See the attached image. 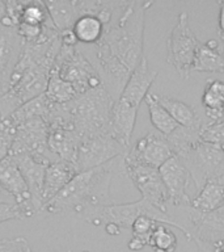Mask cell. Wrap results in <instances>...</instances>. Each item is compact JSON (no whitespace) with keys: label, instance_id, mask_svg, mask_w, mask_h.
I'll list each match as a JSON object with an SVG mask.
<instances>
[{"label":"cell","instance_id":"1","mask_svg":"<svg viewBox=\"0 0 224 252\" xmlns=\"http://www.w3.org/2000/svg\"><path fill=\"white\" fill-rule=\"evenodd\" d=\"M123 157L115 158L96 168L78 172L56 196L43 205L42 210L51 214L76 213L80 216L86 209L110 205L112 179L114 175H126Z\"/></svg>","mask_w":224,"mask_h":252},{"label":"cell","instance_id":"2","mask_svg":"<svg viewBox=\"0 0 224 252\" xmlns=\"http://www.w3.org/2000/svg\"><path fill=\"white\" fill-rule=\"evenodd\" d=\"M153 1L129 0L110 25L105 28L101 43L131 72L143 59L145 12Z\"/></svg>","mask_w":224,"mask_h":252},{"label":"cell","instance_id":"3","mask_svg":"<svg viewBox=\"0 0 224 252\" xmlns=\"http://www.w3.org/2000/svg\"><path fill=\"white\" fill-rule=\"evenodd\" d=\"M114 101L104 87H98L67 102L75 131L84 138L110 134V112Z\"/></svg>","mask_w":224,"mask_h":252},{"label":"cell","instance_id":"4","mask_svg":"<svg viewBox=\"0 0 224 252\" xmlns=\"http://www.w3.org/2000/svg\"><path fill=\"white\" fill-rule=\"evenodd\" d=\"M141 216L149 217L151 220H156L157 223L168 224V226L178 228L189 240H192L188 228L185 227L180 220L170 217L168 213L161 212L141 198L137 202H130V204H110L86 209L85 212H83L79 217L96 226L114 223L122 230V228H131L137 218Z\"/></svg>","mask_w":224,"mask_h":252},{"label":"cell","instance_id":"5","mask_svg":"<svg viewBox=\"0 0 224 252\" xmlns=\"http://www.w3.org/2000/svg\"><path fill=\"white\" fill-rule=\"evenodd\" d=\"M53 67L58 71L63 80L74 87L78 96L102 86L101 78L93 63L78 46L62 45Z\"/></svg>","mask_w":224,"mask_h":252},{"label":"cell","instance_id":"6","mask_svg":"<svg viewBox=\"0 0 224 252\" xmlns=\"http://www.w3.org/2000/svg\"><path fill=\"white\" fill-rule=\"evenodd\" d=\"M200 41L193 33L189 25V16L181 12L176 27L173 28L167 41V61L178 72L181 79L190 78L194 59Z\"/></svg>","mask_w":224,"mask_h":252},{"label":"cell","instance_id":"7","mask_svg":"<svg viewBox=\"0 0 224 252\" xmlns=\"http://www.w3.org/2000/svg\"><path fill=\"white\" fill-rule=\"evenodd\" d=\"M177 157L188 168L196 192L203 188L208 179L224 175V149L222 147L200 141Z\"/></svg>","mask_w":224,"mask_h":252},{"label":"cell","instance_id":"8","mask_svg":"<svg viewBox=\"0 0 224 252\" xmlns=\"http://www.w3.org/2000/svg\"><path fill=\"white\" fill-rule=\"evenodd\" d=\"M47 137H49V126L43 118L34 117L20 122L16 126L15 141L12 145L9 157L19 154H28L37 160L47 164L59 160L49 149Z\"/></svg>","mask_w":224,"mask_h":252},{"label":"cell","instance_id":"9","mask_svg":"<svg viewBox=\"0 0 224 252\" xmlns=\"http://www.w3.org/2000/svg\"><path fill=\"white\" fill-rule=\"evenodd\" d=\"M123 160H125L126 175L131 179L134 185L140 192L141 200L147 201L156 209L167 213L169 204L168 193L164 183L161 180L159 169L138 163L126 155L123 157Z\"/></svg>","mask_w":224,"mask_h":252},{"label":"cell","instance_id":"10","mask_svg":"<svg viewBox=\"0 0 224 252\" xmlns=\"http://www.w3.org/2000/svg\"><path fill=\"white\" fill-rule=\"evenodd\" d=\"M127 150L112 134H102L94 137L84 138L80 141L78 154L75 159V165L79 172L96 168L113 160L118 157H123Z\"/></svg>","mask_w":224,"mask_h":252},{"label":"cell","instance_id":"11","mask_svg":"<svg viewBox=\"0 0 224 252\" xmlns=\"http://www.w3.org/2000/svg\"><path fill=\"white\" fill-rule=\"evenodd\" d=\"M94 46V58L96 66L102 87L109 94L113 101H117L121 97L122 92L129 80L131 71L122 64L108 49L101 43H96Z\"/></svg>","mask_w":224,"mask_h":252},{"label":"cell","instance_id":"12","mask_svg":"<svg viewBox=\"0 0 224 252\" xmlns=\"http://www.w3.org/2000/svg\"><path fill=\"white\" fill-rule=\"evenodd\" d=\"M189 223L186 224L192 240L196 243L224 242V205L212 212H199L186 206Z\"/></svg>","mask_w":224,"mask_h":252},{"label":"cell","instance_id":"13","mask_svg":"<svg viewBox=\"0 0 224 252\" xmlns=\"http://www.w3.org/2000/svg\"><path fill=\"white\" fill-rule=\"evenodd\" d=\"M161 180L168 193L169 204L173 206L186 208L192 204V198L188 196L186 189L190 183V173L181 159L173 155L159 168Z\"/></svg>","mask_w":224,"mask_h":252},{"label":"cell","instance_id":"14","mask_svg":"<svg viewBox=\"0 0 224 252\" xmlns=\"http://www.w3.org/2000/svg\"><path fill=\"white\" fill-rule=\"evenodd\" d=\"M0 188L15 200V204L23 210L25 218L37 213L31 202L30 190L11 157L0 161Z\"/></svg>","mask_w":224,"mask_h":252},{"label":"cell","instance_id":"15","mask_svg":"<svg viewBox=\"0 0 224 252\" xmlns=\"http://www.w3.org/2000/svg\"><path fill=\"white\" fill-rule=\"evenodd\" d=\"M125 155L138 163L159 169L169 158L174 155V153L164 135L151 131L145 134L144 137L139 138Z\"/></svg>","mask_w":224,"mask_h":252},{"label":"cell","instance_id":"16","mask_svg":"<svg viewBox=\"0 0 224 252\" xmlns=\"http://www.w3.org/2000/svg\"><path fill=\"white\" fill-rule=\"evenodd\" d=\"M23 47L17 28L0 27V97L9 90L11 76L21 58Z\"/></svg>","mask_w":224,"mask_h":252},{"label":"cell","instance_id":"17","mask_svg":"<svg viewBox=\"0 0 224 252\" xmlns=\"http://www.w3.org/2000/svg\"><path fill=\"white\" fill-rule=\"evenodd\" d=\"M11 158L17 165V168L23 175L24 180L27 183L28 188L30 190L33 206L37 210V213L41 212L43 208V180H45V172H46L49 164L41 160H37L28 154H19V155H13Z\"/></svg>","mask_w":224,"mask_h":252},{"label":"cell","instance_id":"18","mask_svg":"<svg viewBox=\"0 0 224 252\" xmlns=\"http://www.w3.org/2000/svg\"><path fill=\"white\" fill-rule=\"evenodd\" d=\"M139 108L118 98L110 112V134L126 149H130Z\"/></svg>","mask_w":224,"mask_h":252},{"label":"cell","instance_id":"19","mask_svg":"<svg viewBox=\"0 0 224 252\" xmlns=\"http://www.w3.org/2000/svg\"><path fill=\"white\" fill-rule=\"evenodd\" d=\"M159 72L152 71L148 66V61L143 57L140 63L131 72L129 80L126 83L125 90L121 94V100L129 102L134 106H140L141 101L148 94V91L153 82L156 80Z\"/></svg>","mask_w":224,"mask_h":252},{"label":"cell","instance_id":"20","mask_svg":"<svg viewBox=\"0 0 224 252\" xmlns=\"http://www.w3.org/2000/svg\"><path fill=\"white\" fill-rule=\"evenodd\" d=\"M78 172L79 171L75 163H71V161L56 160L47 165L42 189L43 205L49 202L54 196H56Z\"/></svg>","mask_w":224,"mask_h":252},{"label":"cell","instance_id":"21","mask_svg":"<svg viewBox=\"0 0 224 252\" xmlns=\"http://www.w3.org/2000/svg\"><path fill=\"white\" fill-rule=\"evenodd\" d=\"M192 72H218L224 75V50L219 41L200 42L196 50Z\"/></svg>","mask_w":224,"mask_h":252},{"label":"cell","instance_id":"22","mask_svg":"<svg viewBox=\"0 0 224 252\" xmlns=\"http://www.w3.org/2000/svg\"><path fill=\"white\" fill-rule=\"evenodd\" d=\"M222 205H224V175L208 179L190 206L199 212H212Z\"/></svg>","mask_w":224,"mask_h":252},{"label":"cell","instance_id":"23","mask_svg":"<svg viewBox=\"0 0 224 252\" xmlns=\"http://www.w3.org/2000/svg\"><path fill=\"white\" fill-rule=\"evenodd\" d=\"M45 5L58 32L70 31L80 17L78 0H46Z\"/></svg>","mask_w":224,"mask_h":252},{"label":"cell","instance_id":"24","mask_svg":"<svg viewBox=\"0 0 224 252\" xmlns=\"http://www.w3.org/2000/svg\"><path fill=\"white\" fill-rule=\"evenodd\" d=\"M156 98L157 101L168 110V113L180 126L200 127L203 125V122L200 120L199 114L196 113V110L188 105L186 102L169 97V96H160V94H156Z\"/></svg>","mask_w":224,"mask_h":252},{"label":"cell","instance_id":"25","mask_svg":"<svg viewBox=\"0 0 224 252\" xmlns=\"http://www.w3.org/2000/svg\"><path fill=\"white\" fill-rule=\"evenodd\" d=\"M202 104L210 122L224 118V82L208 79L202 94Z\"/></svg>","mask_w":224,"mask_h":252},{"label":"cell","instance_id":"26","mask_svg":"<svg viewBox=\"0 0 224 252\" xmlns=\"http://www.w3.org/2000/svg\"><path fill=\"white\" fill-rule=\"evenodd\" d=\"M71 31L74 32L78 42L85 45H96L101 41L105 25L97 16L83 15L75 21Z\"/></svg>","mask_w":224,"mask_h":252},{"label":"cell","instance_id":"27","mask_svg":"<svg viewBox=\"0 0 224 252\" xmlns=\"http://www.w3.org/2000/svg\"><path fill=\"white\" fill-rule=\"evenodd\" d=\"M54 105V102H51L45 94L33 98L30 101L25 102L19 109H16L13 113L9 116V120L15 126H17L20 122L29 120V118L41 117L47 122L49 114L51 112V108Z\"/></svg>","mask_w":224,"mask_h":252},{"label":"cell","instance_id":"28","mask_svg":"<svg viewBox=\"0 0 224 252\" xmlns=\"http://www.w3.org/2000/svg\"><path fill=\"white\" fill-rule=\"evenodd\" d=\"M144 101L148 106L149 120L153 127L164 137L170 135L178 127V124L173 120L172 116L168 113V110L157 101L156 94H148L145 96Z\"/></svg>","mask_w":224,"mask_h":252},{"label":"cell","instance_id":"29","mask_svg":"<svg viewBox=\"0 0 224 252\" xmlns=\"http://www.w3.org/2000/svg\"><path fill=\"white\" fill-rule=\"evenodd\" d=\"M45 94L54 104H67L78 96L74 87L71 86L70 83H67L66 80H63L54 67H51Z\"/></svg>","mask_w":224,"mask_h":252},{"label":"cell","instance_id":"30","mask_svg":"<svg viewBox=\"0 0 224 252\" xmlns=\"http://www.w3.org/2000/svg\"><path fill=\"white\" fill-rule=\"evenodd\" d=\"M200 127H185L178 125V127L170 135L165 137L168 139L174 155L186 153L193 146L200 142Z\"/></svg>","mask_w":224,"mask_h":252},{"label":"cell","instance_id":"31","mask_svg":"<svg viewBox=\"0 0 224 252\" xmlns=\"http://www.w3.org/2000/svg\"><path fill=\"white\" fill-rule=\"evenodd\" d=\"M160 223H157L156 220H151L149 217L141 216L137 218V220L134 222L131 226V231H133V238L129 242V250L137 252L143 250L144 247L148 246L149 238L152 235V232L155 231Z\"/></svg>","mask_w":224,"mask_h":252},{"label":"cell","instance_id":"32","mask_svg":"<svg viewBox=\"0 0 224 252\" xmlns=\"http://www.w3.org/2000/svg\"><path fill=\"white\" fill-rule=\"evenodd\" d=\"M21 23L39 25V27H54L45 1L42 0H24L21 19H20V24Z\"/></svg>","mask_w":224,"mask_h":252},{"label":"cell","instance_id":"33","mask_svg":"<svg viewBox=\"0 0 224 252\" xmlns=\"http://www.w3.org/2000/svg\"><path fill=\"white\" fill-rule=\"evenodd\" d=\"M176 234L169 230L165 224H159L149 238L148 246L155 252H176L177 250Z\"/></svg>","mask_w":224,"mask_h":252},{"label":"cell","instance_id":"34","mask_svg":"<svg viewBox=\"0 0 224 252\" xmlns=\"http://www.w3.org/2000/svg\"><path fill=\"white\" fill-rule=\"evenodd\" d=\"M200 141L224 149V118L203 124L200 127Z\"/></svg>","mask_w":224,"mask_h":252},{"label":"cell","instance_id":"35","mask_svg":"<svg viewBox=\"0 0 224 252\" xmlns=\"http://www.w3.org/2000/svg\"><path fill=\"white\" fill-rule=\"evenodd\" d=\"M16 126L12 124L9 118L0 120V161L9 157L12 145L15 141Z\"/></svg>","mask_w":224,"mask_h":252},{"label":"cell","instance_id":"36","mask_svg":"<svg viewBox=\"0 0 224 252\" xmlns=\"http://www.w3.org/2000/svg\"><path fill=\"white\" fill-rule=\"evenodd\" d=\"M0 252H33V250L24 236H16L0 239Z\"/></svg>","mask_w":224,"mask_h":252},{"label":"cell","instance_id":"37","mask_svg":"<svg viewBox=\"0 0 224 252\" xmlns=\"http://www.w3.org/2000/svg\"><path fill=\"white\" fill-rule=\"evenodd\" d=\"M23 218H25L23 210L17 205L11 202H0V223Z\"/></svg>","mask_w":224,"mask_h":252},{"label":"cell","instance_id":"38","mask_svg":"<svg viewBox=\"0 0 224 252\" xmlns=\"http://www.w3.org/2000/svg\"><path fill=\"white\" fill-rule=\"evenodd\" d=\"M219 4V24H218V34L222 42L224 43V0L218 1Z\"/></svg>","mask_w":224,"mask_h":252},{"label":"cell","instance_id":"39","mask_svg":"<svg viewBox=\"0 0 224 252\" xmlns=\"http://www.w3.org/2000/svg\"><path fill=\"white\" fill-rule=\"evenodd\" d=\"M105 231L109 235H119L121 234V228L118 227L117 224L114 223H106L105 224Z\"/></svg>","mask_w":224,"mask_h":252},{"label":"cell","instance_id":"40","mask_svg":"<svg viewBox=\"0 0 224 252\" xmlns=\"http://www.w3.org/2000/svg\"><path fill=\"white\" fill-rule=\"evenodd\" d=\"M0 120H1V114H0Z\"/></svg>","mask_w":224,"mask_h":252}]
</instances>
